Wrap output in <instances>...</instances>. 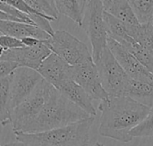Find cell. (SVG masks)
I'll return each mask as SVG.
<instances>
[{"instance_id":"1","label":"cell","mask_w":153,"mask_h":146,"mask_svg":"<svg viewBox=\"0 0 153 146\" xmlns=\"http://www.w3.org/2000/svg\"><path fill=\"white\" fill-rule=\"evenodd\" d=\"M101 112L99 134L121 143H129L134 137L130 132L149 115L151 108L126 95L109 96L99 105Z\"/></svg>"},{"instance_id":"2","label":"cell","mask_w":153,"mask_h":146,"mask_svg":"<svg viewBox=\"0 0 153 146\" xmlns=\"http://www.w3.org/2000/svg\"><path fill=\"white\" fill-rule=\"evenodd\" d=\"M90 117L87 112L54 88L36 119L27 127L25 134H35L65 127Z\"/></svg>"},{"instance_id":"3","label":"cell","mask_w":153,"mask_h":146,"mask_svg":"<svg viewBox=\"0 0 153 146\" xmlns=\"http://www.w3.org/2000/svg\"><path fill=\"white\" fill-rule=\"evenodd\" d=\"M94 122V117L84 120L55 128L35 133H13L15 139L34 146H89L90 132Z\"/></svg>"},{"instance_id":"4","label":"cell","mask_w":153,"mask_h":146,"mask_svg":"<svg viewBox=\"0 0 153 146\" xmlns=\"http://www.w3.org/2000/svg\"><path fill=\"white\" fill-rule=\"evenodd\" d=\"M54 86L42 79L33 92L12 111L11 125L13 133H24L27 127L36 119L43 106L49 98Z\"/></svg>"},{"instance_id":"5","label":"cell","mask_w":153,"mask_h":146,"mask_svg":"<svg viewBox=\"0 0 153 146\" xmlns=\"http://www.w3.org/2000/svg\"><path fill=\"white\" fill-rule=\"evenodd\" d=\"M102 0H90L85 11L82 27L88 34L91 47L92 57L96 62L108 47V34L104 20Z\"/></svg>"},{"instance_id":"6","label":"cell","mask_w":153,"mask_h":146,"mask_svg":"<svg viewBox=\"0 0 153 146\" xmlns=\"http://www.w3.org/2000/svg\"><path fill=\"white\" fill-rule=\"evenodd\" d=\"M44 42L53 53L73 66L93 58L87 45L65 31H56Z\"/></svg>"},{"instance_id":"7","label":"cell","mask_w":153,"mask_h":146,"mask_svg":"<svg viewBox=\"0 0 153 146\" xmlns=\"http://www.w3.org/2000/svg\"><path fill=\"white\" fill-rule=\"evenodd\" d=\"M95 64L97 65L103 87L108 95H125L131 78L123 69L108 47L103 50Z\"/></svg>"},{"instance_id":"8","label":"cell","mask_w":153,"mask_h":146,"mask_svg":"<svg viewBox=\"0 0 153 146\" xmlns=\"http://www.w3.org/2000/svg\"><path fill=\"white\" fill-rule=\"evenodd\" d=\"M42 79L43 77L37 70L25 66L17 68L12 74L10 87V108L12 111L33 92Z\"/></svg>"},{"instance_id":"9","label":"cell","mask_w":153,"mask_h":146,"mask_svg":"<svg viewBox=\"0 0 153 146\" xmlns=\"http://www.w3.org/2000/svg\"><path fill=\"white\" fill-rule=\"evenodd\" d=\"M73 80L83 88L91 100L102 101L109 98L93 58L73 66Z\"/></svg>"},{"instance_id":"10","label":"cell","mask_w":153,"mask_h":146,"mask_svg":"<svg viewBox=\"0 0 153 146\" xmlns=\"http://www.w3.org/2000/svg\"><path fill=\"white\" fill-rule=\"evenodd\" d=\"M108 47L130 78L136 81L153 82V74L122 44L108 37Z\"/></svg>"},{"instance_id":"11","label":"cell","mask_w":153,"mask_h":146,"mask_svg":"<svg viewBox=\"0 0 153 146\" xmlns=\"http://www.w3.org/2000/svg\"><path fill=\"white\" fill-rule=\"evenodd\" d=\"M52 53L51 49L42 40L34 47H23L20 48L1 50L0 60L16 62L20 66L30 67L38 70L42 62Z\"/></svg>"},{"instance_id":"12","label":"cell","mask_w":153,"mask_h":146,"mask_svg":"<svg viewBox=\"0 0 153 146\" xmlns=\"http://www.w3.org/2000/svg\"><path fill=\"white\" fill-rule=\"evenodd\" d=\"M44 80L58 88L65 82L73 79V66L55 53H51L37 70Z\"/></svg>"},{"instance_id":"13","label":"cell","mask_w":153,"mask_h":146,"mask_svg":"<svg viewBox=\"0 0 153 146\" xmlns=\"http://www.w3.org/2000/svg\"><path fill=\"white\" fill-rule=\"evenodd\" d=\"M0 31L4 35L12 36L19 39L32 37L39 40H47L51 37L50 34L37 25L3 20H0Z\"/></svg>"},{"instance_id":"14","label":"cell","mask_w":153,"mask_h":146,"mask_svg":"<svg viewBox=\"0 0 153 146\" xmlns=\"http://www.w3.org/2000/svg\"><path fill=\"white\" fill-rule=\"evenodd\" d=\"M102 3L105 12L119 19L126 25L129 34L141 25L127 0H102Z\"/></svg>"},{"instance_id":"15","label":"cell","mask_w":153,"mask_h":146,"mask_svg":"<svg viewBox=\"0 0 153 146\" xmlns=\"http://www.w3.org/2000/svg\"><path fill=\"white\" fill-rule=\"evenodd\" d=\"M57 90L68 100L79 106L85 112H87L90 116H96L97 111L92 104V100L83 90V88L80 86L75 81L70 79L62 83L57 88Z\"/></svg>"},{"instance_id":"16","label":"cell","mask_w":153,"mask_h":146,"mask_svg":"<svg viewBox=\"0 0 153 146\" xmlns=\"http://www.w3.org/2000/svg\"><path fill=\"white\" fill-rule=\"evenodd\" d=\"M59 13L68 17L82 27L85 11L89 0H55Z\"/></svg>"},{"instance_id":"17","label":"cell","mask_w":153,"mask_h":146,"mask_svg":"<svg viewBox=\"0 0 153 146\" xmlns=\"http://www.w3.org/2000/svg\"><path fill=\"white\" fill-rule=\"evenodd\" d=\"M125 95L152 109L153 107V82L136 81L131 78Z\"/></svg>"},{"instance_id":"18","label":"cell","mask_w":153,"mask_h":146,"mask_svg":"<svg viewBox=\"0 0 153 146\" xmlns=\"http://www.w3.org/2000/svg\"><path fill=\"white\" fill-rule=\"evenodd\" d=\"M12 74L0 77V122L3 127L11 125L12 110L10 108V87Z\"/></svg>"},{"instance_id":"19","label":"cell","mask_w":153,"mask_h":146,"mask_svg":"<svg viewBox=\"0 0 153 146\" xmlns=\"http://www.w3.org/2000/svg\"><path fill=\"white\" fill-rule=\"evenodd\" d=\"M104 20L108 37L114 39L120 44H123L124 42L129 41L133 39L129 34L126 25L119 19L107 12H104Z\"/></svg>"},{"instance_id":"20","label":"cell","mask_w":153,"mask_h":146,"mask_svg":"<svg viewBox=\"0 0 153 146\" xmlns=\"http://www.w3.org/2000/svg\"><path fill=\"white\" fill-rule=\"evenodd\" d=\"M153 74V54L147 48L139 44L134 39L122 44Z\"/></svg>"},{"instance_id":"21","label":"cell","mask_w":153,"mask_h":146,"mask_svg":"<svg viewBox=\"0 0 153 146\" xmlns=\"http://www.w3.org/2000/svg\"><path fill=\"white\" fill-rule=\"evenodd\" d=\"M0 9H1L0 20L36 25V23L34 22L32 18L29 14L21 12L20 10L13 7L10 4H7L5 3L1 2L0 3Z\"/></svg>"},{"instance_id":"22","label":"cell","mask_w":153,"mask_h":146,"mask_svg":"<svg viewBox=\"0 0 153 146\" xmlns=\"http://www.w3.org/2000/svg\"><path fill=\"white\" fill-rule=\"evenodd\" d=\"M141 23L153 22V0H127Z\"/></svg>"},{"instance_id":"23","label":"cell","mask_w":153,"mask_h":146,"mask_svg":"<svg viewBox=\"0 0 153 146\" xmlns=\"http://www.w3.org/2000/svg\"><path fill=\"white\" fill-rule=\"evenodd\" d=\"M130 36L153 54V22L141 23Z\"/></svg>"},{"instance_id":"24","label":"cell","mask_w":153,"mask_h":146,"mask_svg":"<svg viewBox=\"0 0 153 146\" xmlns=\"http://www.w3.org/2000/svg\"><path fill=\"white\" fill-rule=\"evenodd\" d=\"M0 1L2 3H5L7 4L12 5L13 7L20 10L22 13H25L29 14L32 18V20L34 21L36 25H37V22L39 21L40 17H46L48 20H50L51 22L56 21L54 18L49 17V16H48V15H46V14H44V13H40L39 11H37L33 7H31L25 0H0Z\"/></svg>"},{"instance_id":"25","label":"cell","mask_w":153,"mask_h":146,"mask_svg":"<svg viewBox=\"0 0 153 146\" xmlns=\"http://www.w3.org/2000/svg\"><path fill=\"white\" fill-rule=\"evenodd\" d=\"M31 7L37 11L54 18L56 21L58 19L59 12L56 8L55 0H25Z\"/></svg>"},{"instance_id":"26","label":"cell","mask_w":153,"mask_h":146,"mask_svg":"<svg viewBox=\"0 0 153 146\" xmlns=\"http://www.w3.org/2000/svg\"><path fill=\"white\" fill-rule=\"evenodd\" d=\"M130 135L134 137H153V107L147 118L136 127H134Z\"/></svg>"},{"instance_id":"27","label":"cell","mask_w":153,"mask_h":146,"mask_svg":"<svg viewBox=\"0 0 153 146\" xmlns=\"http://www.w3.org/2000/svg\"><path fill=\"white\" fill-rule=\"evenodd\" d=\"M0 45H1V50H9V49H14V48H20L25 47L22 39L4 34H2L0 37Z\"/></svg>"},{"instance_id":"28","label":"cell","mask_w":153,"mask_h":146,"mask_svg":"<svg viewBox=\"0 0 153 146\" xmlns=\"http://www.w3.org/2000/svg\"><path fill=\"white\" fill-rule=\"evenodd\" d=\"M19 67L21 66L16 62L9 60H0V77H5L12 74Z\"/></svg>"},{"instance_id":"29","label":"cell","mask_w":153,"mask_h":146,"mask_svg":"<svg viewBox=\"0 0 153 146\" xmlns=\"http://www.w3.org/2000/svg\"><path fill=\"white\" fill-rule=\"evenodd\" d=\"M22 41L25 47H34V46H37L38 44H39L42 40H39L38 39H35L32 37H27V38L22 39Z\"/></svg>"},{"instance_id":"30","label":"cell","mask_w":153,"mask_h":146,"mask_svg":"<svg viewBox=\"0 0 153 146\" xmlns=\"http://www.w3.org/2000/svg\"><path fill=\"white\" fill-rule=\"evenodd\" d=\"M2 146H34L30 144H28V143H25V142H22V141H15V142H11V143H8V144H5Z\"/></svg>"},{"instance_id":"31","label":"cell","mask_w":153,"mask_h":146,"mask_svg":"<svg viewBox=\"0 0 153 146\" xmlns=\"http://www.w3.org/2000/svg\"><path fill=\"white\" fill-rule=\"evenodd\" d=\"M90 146V145H89ZM92 146H105L103 144H101V143H99V142H97V143H95V145Z\"/></svg>"},{"instance_id":"32","label":"cell","mask_w":153,"mask_h":146,"mask_svg":"<svg viewBox=\"0 0 153 146\" xmlns=\"http://www.w3.org/2000/svg\"><path fill=\"white\" fill-rule=\"evenodd\" d=\"M89 1H90V0H89Z\"/></svg>"}]
</instances>
